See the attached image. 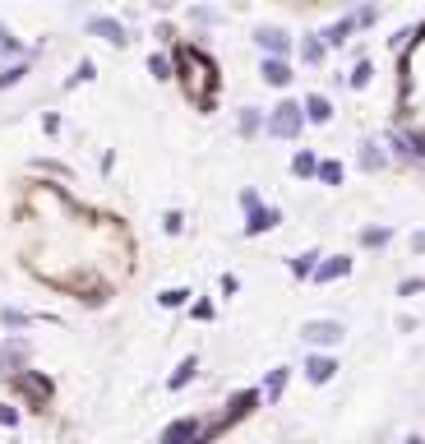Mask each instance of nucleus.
<instances>
[{"label": "nucleus", "instance_id": "f8f14e48", "mask_svg": "<svg viewBox=\"0 0 425 444\" xmlns=\"http://www.w3.org/2000/svg\"><path fill=\"white\" fill-rule=\"evenodd\" d=\"M273 222H277V213H273V209H264V213H255L250 231H264V227H273Z\"/></svg>", "mask_w": 425, "mask_h": 444}, {"label": "nucleus", "instance_id": "a211bd4d", "mask_svg": "<svg viewBox=\"0 0 425 444\" xmlns=\"http://www.w3.org/2000/svg\"><path fill=\"white\" fill-rule=\"evenodd\" d=\"M365 79H370V65H365V61H361V65H356V70H351V84H356V88H361Z\"/></svg>", "mask_w": 425, "mask_h": 444}, {"label": "nucleus", "instance_id": "412c9836", "mask_svg": "<svg viewBox=\"0 0 425 444\" xmlns=\"http://www.w3.org/2000/svg\"><path fill=\"white\" fill-rule=\"evenodd\" d=\"M416 250H425V236H416Z\"/></svg>", "mask_w": 425, "mask_h": 444}, {"label": "nucleus", "instance_id": "2eb2a0df", "mask_svg": "<svg viewBox=\"0 0 425 444\" xmlns=\"http://www.w3.org/2000/svg\"><path fill=\"white\" fill-rule=\"evenodd\" d=\"M282 384H287V370H273V380H268V398L282 394Z\"/></svg>", "mask_w": 425, "mask_h": 444}, {"label": "nucleus", "instance_id": "1a4fd4ad", "mask_svg": "<svg viewBox=\"0 0 425 444\" xmlns=\"http://www.w3.org/2000/svg\"><path fill=\"white\" fill-rule=\"evenodd\" d=\"M92 28H97V32H106V37H111V42H116V46L125 42V32H121V23H111V19H92Z\"/></svg>", "mask_w": 425, "mask_h": 444}, {"label": "nucleus", "instance_id": "9b49d317", "mask_svg": "<svg viewBox=\"0 0 425 444\" xmlns=\"http://www.w3.org/2000/svg\"><path fill=\"white\" fill-rule=\"evenodd\" d=\"M190 375H195V356H185V361H181V370L171 375V389H181V384L190 380Z\"/></svg>", "mask_w": 425, "mask_h": 444}, {"label": "nucleus", "instance_id": "aec40b11", "mask_svg": "<svg viewBox=\"0 0 425 444\" xmlns=\"http://www.w3.org/2000/svg\"><path fill=\"white\" fill-rule=\"evenodd\" d=\"M296 171H301V176H305V171H315V157L301 153V157H296Z\"/></svg>", "mask_w": 425, "mask_h": 444}, {"label": "nucleus", "instance_id": "423d86ee", "mask_svg": "<svg viewBox=\"0 0 425 444\" xmlns=\"http://www.w3.org/2000/svg\"><path fill=\"white\" fill-rule=\"evenodd\" d=\"M264 79H268V84H277V88H282V84H287V79H291L287 61H264Z\"/></svg>", "mask_w": 425, "mask_h": 444}, {"label": "nucleus", "instance_id": "ddd939ff", "mask_svg": "<svg viewBox=\"0 0 425 444\" xmlns=\"http://www.w3.org/2000/svg\"><path fill=\"white\" fill-rule=\"evenodd\" d=\"M319 176H324L328 185H337V181H342V167H337V162H324V167H319Z\"/></svg>", "mask_w": 425, "mask_h": 444}, {"label": "nucleus", "instance_id": "39448f33", "mask_svg": "<svg viewBox=\"0 0 425 444\" xmlns=\"http://www.w3.org/2000/svg\"><path fill=\"white\" fill-rule=\"evenodd\" d=\"M305 370H310V380H315V384H324V380H333V361H328V356H315V361H310V366H305Z\"/></svg>", "mask_w": 425, "mask_h": 444}, {"label": "nucleus", "instance_id": "7ed1b4c3", "mask_svg": "<svg viewBox=\"0 0 425 444\" xmlns=\"http://www.w3.org/2000/svg\"><path fill=\"white\" fill-rule=\"evenodd\" d=\"M19 361H28V342H23V338H14V342H5V347H0V370L19 366Z\"/></svg>", "mask_w": 425, "mask_h": 444}, {"label": "nucleus", "instance_id": "dca6fc26", "mask_svg": "<svg viewBox=\"0 0 425 444\" xmlns=\"http://www.w3.org/2000/svg\"><path fill=\"white\" fill-rule=\"evenodd\" d=\"M5 324H10V329H23L28 315H23V310H5Z\"/></svg>", "mask_w": 425, "mask_h": 444}, {"label": "nucleus", "instance_id": "f3484780", "mask_svg": "<svg viewBox=\"0 0 425 444\" xmlns=\"http://www.w3.org/2000/svg\"><path fill=\"white\" fill-rule=\"evenodd\" d=\"M397 291H402V296H411V291H425V278H407Z\"/></svg>", "mask_w": 425, "mask_h": 444}, {"label": "nucleus", "instance_id": "4468645a", "mask_svg": "<svg viewBox=\"0 0 425 444\" xmlns=\"http://www.w3.org/2000/svg\"><path fill=\"white\" fill-rule=\"evenodd\" d=\"M28 75V70H23V65H14V70H5V75H0V88H10V84H19V79Z\"/></svg>", "mask_w": 425, "mask_h": 444}, {"label": "nucleus", "instance_id": "0eeeda50", "mask_svg": "<svg viewBox=\"0 0 425 444\" xmlns=\"http://www.w3.org/2000/svg\"><path fill=\"white\" fill-rule=\"evenodd\" d=\"M305 111H310V121H328V116H333L328 97H310V102H305Z\"/></svg>", "mask_w": 425, "mask_h": 444}, {"label": "nucleus", "instance_id": "6ab92c4d", "mask_svg": "<svg viewBox=\"0 0 425 444\" xmlns=\"http://www.w3.org/2000/svg\"><path fill=\"white\" fill-rule=\"evenodd\" d=\"M14 421H19V412H14V407H5V403H0V426H14Z\"/></svg>", "mask_w": 425, "mask_h": 444}, {"label": "nucleus", "instance_id": "9d476101", "mask_svg": "<svg viewBox=\"0 0 425 444\" xmlns=\"http://www.w3.org/2000/svg\"><path fill=\"white\" fill-rule=\"evenodd\" d=\"M190 435H195V421H181V426L167 430V444H181V440H190Z\"/></svg>", "mask_w": 425, "mask_h": 444}, {"label": "nucleus", "instance_id": "6e6552de", "mask_svg": "<svg viewBox=\"0 0 425 444\" xmlns=\"http://www.w3.org/2000/svg\"><path fill=\"white\" fill-rule=\"evenodd\" d=\"M347 269H351V260H333V264H324V269H319V282H328V278H342V273H347Z\"/></svg>", "mask_w": 425, "mask_h": 444}, {"label": "nucleus", "instance_id": "f257e3e1", "mask_svg": "<svg viewBox=\"0 0 425 444\" xmlns=\"http://www.w3.org/2000/svg\"><path fill=\"white\" fill-rule=\"evenodd\" d=\"M305 338H310V342H328V347H333V342H342V324H333V320H310V324H305Z\"/></svg>", "mask_w": 425, "mask_h": 444}, {"label": "nucleus", "instance_id": "f03ea898", "mask_svg": "<svg viewBox=\"0 0 425 444\" xmlns=\"http://www.w3.org/2000/svg\"><path fill=\"white\" fill-rule=\"evenodd\" d=\"M296 111H301V107H291V102H282V107H277V116H273V130H277V135H296V130H301V116H296Z\"/></svg>", "mask_w": 425, "mask_h": 444}, {"label": "nucleus", "instance_id": "20e7f679", "mask_svg": "<svg viewBox=\"0 0 425 444\" xmlns=\"http://www.w3.org/2000/svg\"><path fill=\"white\" fill-rule=\"evenodd\" d=\"M255 37H259V46H264V51H287V32H277V28H259L255 32Z\"/></svg>", "mask_w": 425, "mask_h": 444}]
</instances>
